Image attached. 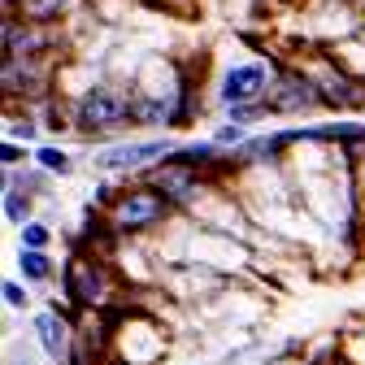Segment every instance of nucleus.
Here are the masks:
<instances>
[{
	"label": "nucleus",
	"instance_id": "obj_1",
	"mask_svg": "<svg viewBox=\"0 0 365 365\" xmlns=\"http://www.w3.org/2000/svg\"><path fill=\"white\" fill-rule=\"evenodd\" d=\"M126 118H130V101H126V96H118V91H105V87H96V91H87V96L78 101V122H83L87 130L122 126Z\"/></svg>",
	"mask_w": 365,
	"mask_h": 365
},
{
	"label": "nucleus",
	"instance_id": "obj_2",
	"mask_svg": "<svg viewBox=\"0 0 365 365\" xmlns=\"http://www.w3.org/2000/svg\"><path fill=\"white\" fill-rule=\"evenodd\" d=\"M161 209H165V196H157V192H130V196L118 200L113 226H118V231H140V226H148V222L161 217Z\"/></svg>",
	"mask_w": 365,
	"mask_h": 365
},
{
	"label": "nucleus",
	"instance_id": "obj_3",
	"mask_svg": "<svg viewBox=\"0 0 365 365\" xmlns=\"http://www.w3.org/2000/svg\"><path fill=\"white\" fill-rule=\"evenodd\" d=\"M66 292H70V300H74V304H96V300L105 296L101 265H96V261L74 257V261H70V269H66Z\"/></svg>",
	"mask_w": 365,
	"mask_h": 365
},
{
	"label": "nucleus",
	"instance_id": "obj_4",
	"mask_svg": "<svg viewBox=\"0 0 365 365\" xmlns=\"http://www.w3.org/2000/svg\"><path fill=\"white\" fill-rule=\"evenodd\" d=\"M261 87H265V66H261V61L240 66V70L226 74V83H222V101H226V105H244V101L257 96Z\"/></svg>",
	"mask_w": 365,
	"mask_h": 365
},
{
	"label": "nucleus",
	"instance_id": "obj_5",
	"mask_svg": "<svg viewBox=\"0 0 365 365\" xmlns=\"http://www.w3.org/2000/svg\"><path fill=\"white\" fill-rule=\"evenodd\" d=\"M157 187H161V196H170V200H187V196H192V187H196V178H192V161L174 157L170 165H161V170H157Z\"/></svg>",
	"mask_w": 365,
	"mask_h": 365
},
{
	"label": "nucleus",
	"instance_id": "obj_6",
	"mask_svg": "<svg viewBox=\"0 0 365 365\" xmlns=\"http://www.w3.org/2000/svg\"><path fill=\"white\" fill-rule=\"evenodd\" d=\"M309 101H313V87H309L304 78H296V74H283V78H279V87H274L269 109H279V113H296V109H304Z\"/></svg>",
	"mask_w": 365,
	"mask_h": 365
},
{
	"label": "nucleus",
	"instance_id": "obj_7",
	"mask_svg": "<svg viewBox=\"0 0 365 365\" xmlns=\"http://www.w3.org/2000/svg\"><path fill=\"white\" fill-rule=\"evenodd\" d=\"M35 331H39L43 352H53V356H66V352H70V327H66V317L39 313V317H35Z\"/></svg>",
	"mask_w": 365,
	"mask_h": 365
},
{
	"label": "nucleus",
	"instance_id": "obj_8",
	"mask_svg": "<svg viewBox=\"0 0 365 365\" xmlns=\"http://www.w3.org/2000/svg\"><path fill=\"white\" fill-rule=\"evenodd\" d=\"M165 148H170V144H161V140H153V144H130V148H113V153L101 157V165H105V170H130V165H140V161L161 157Z\"/></svg>",
	"mask_w": 365,
	"mask_h": 365
},
{
	"label": "nucleus",
	"instance_id": "obj_9",
	"mask_svg": "<svg viewBox=\"0 0 365 365\" xmlns=\"http://www.w3.org/2000/svg\"><path fill=\"white\" fill-rule=\"evenodd\" d=\"M70 0H22V18L26 22H53Z\"/></svg>",
	"mask_w": 365,
	"mask_h": 365
},
{
	"label": "nucleus",
	"instance_id": "obj_10",
	"mask_svg": "<svg viewBox=\"0 0 365 365\" xmlns=\"http://www.w3.org/2000/svg\"><path fill=\"white\" fill-rule=\"evenodd\" d=\"M322 101H327V105H356L361 96H356L344 78H327V83H322Z\"/></svg>",
	"mask_w": 365,
	"mask_h": 365
},
{
	"label": "nucleus",
	"instance_id": "obj_11",
	"mask_svg": "<svg viewBox=\"0 0 365 365\" xmlns=\"http://www.w3.org/2000/svg\"><path fill=\"white\" fill-rule=\"evenodd\" d=\"M22 274L26 279H48V257H43L39 248H26L22 252Z\"/></svg>",
	"mask_w": 365,
	"mask_h": 365
},
{
	"label": "nucleus",
	"instance_id": "obj_12",
	"mask_svg": "<svg viewBox=\"0 0 365 365\" xmlns=\"http://www.w3.org/2000/svg\"><path fill=\"white\" fill-rule=\"evenodd\" d=\"M39 165H43V170H57V174H66V170H70L66 153H57V148H39Z\"/></svg>",
	"mask_w": 365,
	"mask_h": 365
},
{
	"label": "nucleus",
	"instance_id": "obj_13",
	"mask_svg": "<svg viewBox=\"0 0 365 365\" xmlns=\"http://www.w3.org/2000/svg\"><path fill=\"white\" fill-rule=\"evenodd\" d=\"M22 244L26 248H43V244H48V226H39V222L22 226Z\"/></svg>",
	"mask_w": 365,
	"mask_h": 365
},
{
	"label": "nucleus",
	"instance_id": "obj_14",
	"mask_svg": "<svg viewBox=\"0 0 365 365\" xmlns=\"http://www.w3.org/2000/svg\"><path fill=\"white\" fill-rule=\"evenodd\" d=\"M26 209H31V200H26V196H18V192H9V196H5V213H9V222H22V217H26Z\"/></svg>",
	"mask_w": 365,
	"mask_h": 365
},
{
	"label": "nucleus",
	"instance_id": "obj_15",
	"mask_svg": "<svg viewBox=\"0 0 365 365\" xmlns=\"http://www.w3.org/2000/svg\"><path fill=\"white\" fill-rule=\"evenodd\" d=\"M5 300H9L14 309H22V304H26V292H22L18 283H5Z\"/></svg>",
	"mask_w": 365,
	"mask_h": 365
},
{
	"label": "nucleus",
	"instance_id": "obj_16",
	"mask_svg": "<svg viewBox=\"0 0 365 365\" xmlns=\"http://www.w3.org/2000/svg\"><path fill=\"white\" fill-rule=\"evenodd\" d=\"M244 140V130L240 126H226V130H217V144H240Z\"/></svg>",
	"mask_w": 365,
	"mask_h": 365
},
{
	"label": "nucleus",
	"instance_id": "obj_17",
	"mask_svg": "<svg viewBox=\"0 0 365 365\" xmlns=\"http://www.w3.org/2000/svg\"><path fill=\"white\" fill-rule=\"evenodd\" d=\"M0 157H5V165H14V161H18V157H22V153H18V148H14V144H5V153H0Z\"/></svg>",
	"mask_w": 365,
	"mask_h": 365
}]
</instances>
